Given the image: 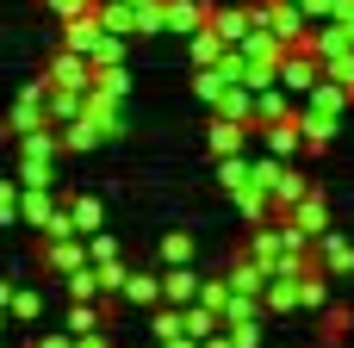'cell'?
<instances>
[{"mask_svg": "<svg viewBox=\"0 0 354 348\" xmlns=\"http://www.w3.org/2000/svg\"><path fill=\"white\" fill-rule=\"evenodd\" d=\"M317 274H354V249L342 237H317V262H311Z\"/></svg>", "mask_w": 354, "mask_h": 348, "instance_id": "1", "label": "cell"}, {"mask_svg": "<svg viewBox=\"0 0 354 348\" xmlns=\"http://www.w3.org/2000/svg\"><path fill=\"white\" fill-rule=\"evenodd\" d=\"M249 262H261V268L274 274V268L286 262V230H261V237L249 243Z\"/></svg>", "mask_w": 354, "mask_h": 348, "instance_id": "2", "label": "cell"}, {"mask_svg": "<svg viewBox=\"0 0 354 348\" xmlns=\"http://www.w3.org/2000/svg\"><path fill=\"white\" fill-rule=\"evenodd\" d=\"M224 280H230V293H249V299H261V286H268V268L243 255V262H236V268H230Z\"/></svg>", "mask_w": 354, "mask_h": 348, "instance_id": "3", "label": "cell"}, {"mask_svg": "<svg viewBox=\"0 0 354 348\" xmlns=\"http://www.w3.org/2000/svg\"><path fill=\"white\" fill-rule=\"evenodd\" d=\"M162 299H168V305H193V299H199V274H193V268L162 274Z\"/></svg>", "mask_w": 354, "mask_h": 348, "instance_id": "4", "label": "cell"}, {"mask_svg": "<svg viewBox=\"0 0 354 348\" xmlns=\"http://www.w3.org/2000/svg\"><path fill=\"white\" fill-rule=\"evenodd\" d=\"M292 230L324 237V199H317V193H311V199H292Z\"/></svg>", "mask_w": 354, "mask_h": 348, "instance_id": "5", "label": "cell"}, {"mask_svg": "<svg viewBox=\"0 0 354 348\" xmlns=\"http://www.w3.org/2000/svg\"><path fill=\"white\" fill-rule=\"evenodd\" d=\"M44 262H50L56 274H75V268H87V249H75V243H62V237H56V243L44 249Z\"/></svg>", "mask_w": 354, "mask_h": 348, "instance_id": "6", "label": "cell"}, {"mask_svg": "<svg viewBox=\"0 0 354 348\" xmlns=\"http://www.w3.org/2000/svg\"><path fill=\"white\" fill-rule=\"evenodd\" d=\"M62 280H68V293H75V299H87V305L106 293V286H100V268H93V262H87V268H75V274H62Z\"/></svg>", "mask_w": 354, "mask_h": 348, "instance_id": "7", "label": "cell"}, {"mask_svg": "<svg viewBox=\"0 0 354 348\" xmlns=\"http://www.w3.org/2000/svg\"><path fill=\"white\" fill-rule=\"evenodd\" d=\"M124 299H131V305H156V299H162V280H156V274H124Z\"/></svg>", "mask_w": 354, "mask_h": 348, "instance_id": "8", "label": "cell"}, {"mask_svg": "<svg viewBox=\"0 0 354 348\" xmlns=\"http://www.w3.org/2000/svg\"><path fill=\"white\" fill-rule=\"evenodd\" d=\"M299 305H305V311H324V305H330V293H324V274H317V268H305V274H299Z\"/></svg>", "mask_w": 354, "mask_h": 348, "instance_id": "9", "label": "cell"}, {"mask_svg": "<svg viewBox=\"0 0 354 348\" xmlns=\"http://www.w3.org/2000/svg\"><path fill=\"white\" fill-rule=\"evenodd\" d=\"M317 318H324V342H348V330H354V311H342V305H324Z\"/></svg>", "mask_w": 354, "mask_h": 348, "instance_id": "10", "label": "cell"}, {"mask_svg": "<svg viewBox=\"0 0 354 348\" xmlns=\"http://www.w3.org/2000/svg\"><path fill=\"white\" fill-rule=\"evenodd\" d=\"M224 336H230V348H261V324L255 318H236V324H224Z\"/></svg>", "mask_w": 354, "mask_h": 348, "instance_id": "11", "label": "cell"}, {"mask_svg": "<svg viewBox=\"0 0 354 348\" xmlns=\"http://www.w3.org/2000/svg\"><path fill=\"white\" fill-rule=\"evenodd\" d=\"M6 311H12L19 324H31V318L44 311V299H37V293H25V286H12V299H6Z\"/></svg>", "mask_w": 354, "mask_h": 348, "instance_id": "12", "label": "cell"}, {"mask_svg": "<svg viewBox=\"0 0 354 348\" xmlns=\"http://www.w3.org/2000/svg\"><path fill=\"white\" fill-rule=\"evenodd\" d=\"M68 336H87V330H100V311L87 305V299H75V311H68V324H62Z\"/></svg>", "mask_w": 354, "mask_h": 348, "instance_id": "13", "label": "cell"}, {"mask_svg": "<svg viewBox=\"0 0 354 348\" xmlns=\"http://www.w3.org/2000/svg\"><path fill=\"white\" fill-rule=\"evenodd\" d=\"M199 305H212V311L224 318V305H230V280H199Z\"/></svg>", "mask_w": 354, "mask_h": 348, "instance_id": "14", "label": "cell"}, {"mask_svg": "<svg viewBox=\"0 0 354 348\" xmlns=\"http://www.w3.org/2000/svg\"><path fill=\"white\" fill-rule=\"evenodd\" d=\"M149 324H156V342H168V336H187V330H180V305H162Z\"/></svg>", "mask_w": 354, "mask_h": 348, "instance_id": "15", "label": "cell"}, {"mask_svg": "<svg viewBox=\"0 0 354 348\" xmlns=\"http://www.w3.org/2000/svg\"><path fill=\"white\" fill-rule=\"evenodd\" d=\"M162 262H168V268H187V262H193V243H187V237H168V243H162Z\"/></svg>", "mask_w": 354, "mask_h": 348, "instance_id": "16", "label": "cell"}, {"mask_svg": "<svg viewBox=\"0 0 354 348\" xmlns=\"http://www.w3.org/2000/svg\"><path fill=\"white\" fill-rule=\"evenodd\" d=\"M93 224H100V205H93V199H81V205L68 212V230H93Z\"/></svg>", "mask_w": 354, "mask_h": 348, "instance_id": "17", "label": "cell"}, {"mask_svg": "<svg viewBox=\"0 0 354 348\" xmlns=\"http://www.w3.org/2000/svg\"><path fill=\"white\" fill-rule=\"evenodd\" d=\"M87 262H100V268H106V262H118V249H112V237H93V249H87Z\"/></svg>", "mask_w": 354, "mask_h": 348, "instance_id": "18", "label": "cell"}, {"mask_svg": "<svg viewBox=\"0 0 354 348\" xmlns=\"http://www.w3.org/2000/svg\"><path fill=\"white\" fill-rule=\"evenodd\" d=\"M12 212H19L12 205V187H0V224H12Z\"/></svg>", "mask_w": 354, "mask_h": 348, "instance_id": "19", "label": "cell"}, {"mask_svg": "<svg viewBox=\"0 0 354 348\" xmlns=\"http://www.w3.org/2000/svg\"><path fill=\"white\" fill-rule=\"evenodd\" d=\"M75 348H112V342H106L100 330H87V336H75Z\"/></svg>", "mask_w": 354, "mask_h": 348, "instance_id": "20", "label": "cell"}, {"mask_svg": "<svg viewBox=\"0 0 354 348\" xmlns=\"http://www.w3.org/2000/svg\"><path fill=\"white\" fill-rule=\"evenodd\" d=\"M37 348H75V336L62 330V336H44V342H37Z\"/></svg>", "mask_w": 354, "mask_h": 348, "instance_id": "21", "label": "cell"}, {"mask_svg": "<svg viewBox=\"0 0 354 348\" xmlns=\"http://www.w3.org/2000/svg\"><path fill=\"white\" fill-rule=\"evenodd\" d=\"M199 348H230V336H224V330H212V336H205Z\"/></svg>", "mask_w": 354, "mask_h": 348, "instance_id": "22", "label": "cell"}, {"mask_svg": "<svg viewBox=\"0 0 354 348\" xmlns=\"http://www.w3.org/2000/svg\"><path fill=\"white\" fill-rule=\"evenodd\" d=\"M162 348H199V336H168Z\"/></svg>", "mask_w": 354, "mask_h": 348, "instance_id": "23", "label": "cell"}, {"mask_svg": "<svg viewBox=\"0 0 354 348\" xmlns=\"http://www.w3.org/2000/svg\"><path fill=\"white\" fill-rule=\"evenodd\" d=\"M6 299H12V286H6V280H0V311H6Z\"/></svg>", "mask_w": 354, "mask_h": 348, "instance_id": "24", "label": "cell"}]
</instances>
